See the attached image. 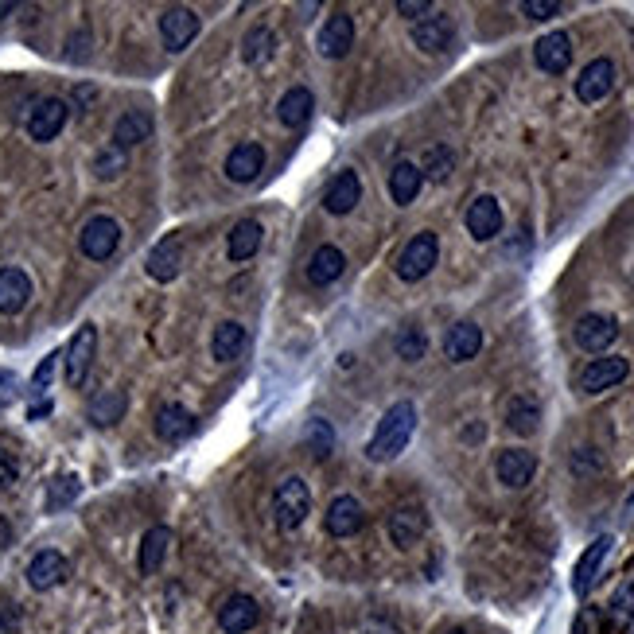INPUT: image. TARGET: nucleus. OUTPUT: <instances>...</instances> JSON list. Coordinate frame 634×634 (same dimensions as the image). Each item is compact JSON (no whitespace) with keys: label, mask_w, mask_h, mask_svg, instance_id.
Listing matches in <instances>:
<instances>
[{"label":"nucleus","mask_w":634,"mask_h":634,"mask_svg":"<svg viewBox=\"0 0 634 634\" xmlns=\"http://www.w3.org/2000/svg\"><path fill=\"white\" fill-rule=\"evenodd\" d=\"M195 432V413H187L183 405H164L160 413H156V436L164 440V444H179V440H187Z\"/></svg>","instance_id":"30"},{"label":"nucleus","mask_w":634,"mask_h":634,"mask_svg":"<svg viewBox=\"0 0 634 634\" xmlns=\"http://www.w3.org/2000/svg\"><path fill=\"white\" fill-rule=\"evenodd\" d=\"M611 86H615V63L611 59H592L576 78V98L584 106H592V102H603L611 94Z\"/></svg>","instance_id":"15"},{"label":"nucleus","mask_w":634,"mask_h":634,"mask_svg":"<svg viewBox=\"0 0 634 634\" xmlns=\"http://www.w3.org/2000/svg\"><path fill=\"white\" fill-rule=\"evenodd\" d=\"M16 475H20V463H16V456L0 448V491H4V487H12V483H16Z\"/></svg>","instance_id":"46"},{"label":"nucleus","mask_w":634,"mask_h":634,"mask_svg":"<svg viewBox=\"0 0 634 634\" xmlns=\"http://www.w3.org/2000/svg\"><path fill=\"white\" fill-rule=\"evenodd\" d=\"M413 43L421 47L424 55H440V51H448V47L456 43V20H452V16H444V12L424 16V20L413 24Z\"/></svg>","instance_id":"7"},{"label":"nucleus","mask_w":634,"mask_h":634,"mask_svg":"<svg viewBox=\"0 0 634 634\" xmlns=\"http://www.w3.org/2000/svg\"><path fill=\"white\" fill-rule=\"evenodd\" d=\"M16 397H20V382H16V374H12V370H0V409H8Z\"/></svg>","instance_id":"45"},{"label":"nucleus","mask_w":634,"mask_h":634,"mask_svg":"<svg viewBox=\"0 0 634 634\" xmlns=\"http://www.w3.org/2000/svg\"><path fill=\"white\" fill-rule=\"evenodd\" d=\"M424 529H428V514H424V506H397L393 514H389V537H393V545L397 549H409V545H417L424 537Z\"/></svg>","instance_id":"18"},{"label":"nucleus","mask_w":634,"mask_h":634,"mask_svg":"<svg viewBox=\"0 0 634 634\" xmlns=\"http://www.w3.org/2000/svg\"><path fill=\"white\" fill-rule=\"evenodd\" d=\"M611 537L603 533V537H596L584 553H580V561H576V572H572V592L576 596H588L592 592V584H596L599 568H603V561H607V553H611Z\"/></svg>","instance_id":"17"},{"label":"nucleus","mask_w":634,"mask_h":634,"mask_svg":"<svg viewBox=\"0 0 634 634\" xmlns=\"http://www.w3.org/2000/svg\"><path fill=\"white\" fill-rule=\"evenodd\" d=\"M343 273H347V257H343L339 246H319L316 253H312V261H308V281L316 284V288L335 284Z\"/></svg>","instance_id":"26"},{"label":"nucleus","mask_w":634,"mask_h":634,"mask_svg":"<svg viewBox=\"0 0 634 634\" xmlns=\"http://www.w3.org/2000/svg\"><path fill=\"white\" fill-rule=\"evenodd\" d=\"M627 514H634V491H631V498H627Z\"/></svg>","instance_id":"49"},{"label":"nucleus","mask_w":634,"mask_h":634,"mask_svg":"<svg viewBox=\"0 0 634 634\" xmlns=\"http://www.w3.org/2000/svg\"><path fill=\"white\" fill-rule=\"evenodd\" d=\"M78 246L82 253L90 257V261H109L117 246H121V226L106 218V214H98V218H90L86 226H82V234H78Z\"/></svg>","instance_id":"5"},{"label":"nucleus","mask_w":634,"mask_h":634,"mask_svg":"<svg viewBox=\"0 0 634 634\" xmlns=\"http://www.w3.org/2000/svg\"><path fill=\"white\" fill-rule=\"evenodd\" d=\"M631 374V362L611 354V358H592L584 370H580V393H603V389L619 386L623 378Z\"/></svg>","instance_id":"9"},{"label":"nucleus","mask_w":634,"mask_h":634,"mask_svg":"<svg viewBox=\"0 0 634 634\" xmlns=\"http://www.w3.org/2000/svg\"><path fill=\"white\" fill-rule=\"evenodd\" d=\"M362 203V179L354 172H339L323 191V211L327 214H351Z\"/></svg>","instance_id":"20"},{"label":"nucleus","mask_w":634,"mask_h":634,"mask_svg":"<svg viewBox=\"0 0 634 634\" xmlns=\"http://www.w3.org/2000/svg\"><path fill=\"white\" fill-rule=\"evenodd\" d=\"M533 59L545 74H564L568 63H572V39L564 32H549L533 43Z\"/></svg>","instance_id":"21"},{"label":"nucleus","mask_w":634,"mask_h":634,"mask_svg":"<svg viewBox=\"0 0 634 634\" xmlns=\"http://www.w3.org/2000/svg\"><path fill=\"white\" fill-rule=\"evenodd\" d=\"M323 526L331 537H354L358 529L366 526V514H362V502L351 498V494H339L331 506H327V518H323Z\"/></svg>","instance_id":"19"},{"label":"nucleus","mask_w":634,"mask_h":634,"mask_svg":"<svg viewBox=\"0 0 634 634\" xmlns=\"http://www.w3.org/2000/svg\"><path fill=\"white\" fill-rule=\"evenodd\" d=\"M421 183H424V176L417 164L397 160L393 172H389V195H393V203H397V207H409V203L421 195Z\"/></svg>","instance_id":"29"},{"label":"nucleus","mask_w":634,"mask_h":634,"mask_svg":"<svg viewBox=\"0 0 634 634\" xmlns=\"http://www.w3.org/2000/svg\"><path fill=\"white\" fill-rule=\"evenodd\" d=\"M199 36V16L191 12V8H168L164 16H160V39H164V47L176 55V51H187L191 47V39Z\"/></svg>","instance_id":"10"},{"label":"nucleus","mask_w":634,"mask_h":634,"mask_svg":"<svg viewBox=\"0 0 634 634\" xmlns=\"http://www.w3.org/2000/svg\"><path fill=\"white\" fill-rule=\"evenodd\" d=\"M55 362H59V354H47V358L39 362L36 378H32V389H36V393H47L51 378H55Z\"/></svg>","instance_id":"43"},{"label":"nucleus","mask_w":634,"mask_h":634,"mask_svg":"<svg viewBox=\"0 0 634 634\" xmlns=\"http://www.w3.org/2000/svg\"><path fill=\"white\" fill-rule=\"evenodd\" d=\"M572 339H576V347H580V351L599 354V351H607V347L619 339V323H615L611 316L588 312V316H580L576 331H572Z\"/></svg>","instance_id":"11"},{"label":"nucleus","mask_w":634,"mask_h":634,"mask_svg":"<svg viewBox=\"0 0 634 634\" xmlns=\"http://www.w3.org/2000/svg\"><path fill=\"white\" fill-rule=\"evenodd\" d=\"M94 351H98V327L94 323H82L67 343L63 354V374H67V386H82L90 378V366H94Z\"/></svg>","instance_id":"4"},{"label":"nucleus","mask_w":634,"mask_h":634,"mask_svg":"<svg viewBox=\"0 0 634 634\" xmlns=\"http://www.w3.org/2000/svg\"><path fill=\"white\" fill-rule=\"evenodd\" d=\"M28 300H32V277L24 269H12V265L0 269V312L16 316L28 308Z\"/></svg>","instance_id":"22"},{"label":"nucleus","mask_w":634,"mask_h":634,"mask_svg":"<svg viewBox=\"0 0 634 634\" xmlns=\"http://www.w3.org/2000/svg\"><path fill=\"white\" fill-rule=\"evenodd\" d=\"M168 549H172V529H168V526H152V529H148V533L141 537V557H137L141 576H156V572L164 568Z\"/></svg>","instance_id":"27"},{"label":"nucleus","mask_w":634,"mask_h":634,"mask_svg":"<svg viewBox=\"0 0 634 634\" xmlns=\"http://www.w3.org/2000/svg\"><path fill=\"white\" fill-rule=\"evenodd\" d=\"M144 269H148L152 281H160V284L176 281L179 269H183V242H179V238H164L160 246L148 253Z\"/></svg>","instance_id":"23"},{"label":"nucleus","mask_w":634,"mask_h":634,"mask_svg":"<svg viewBox=\"0 0 634 634\" xmlns=\"http://www.w3.org/2000/svg\"><path fill=\"white\" fill-rule=\"evenodd\" d=\"M261 168H265V148L261 144H238L230 156H226V179L230 183H253V179L261 176Z\"/></svg>","instance_id":"24"},{"label":"nucleus","mask_w":634,"mask_h":634,"mask_svg":"<svg viewBox=\"0 0 634 634\" xmlns=\"http://www.w3.org/2000/svg\"><path fill=\"white\" fill-rule=\"evenodd\" d=\"M78 494H82L78 475H59V479H51V487H47V510H51V514L67 510Z\"/></svg>","instance_id":"37"},{"label":"nucleus","mask_w":634,"mask_h":634,"mask_svg":"<svg viewBox=\"0 0 634 634\" xmlns=\"http://www.w3.org/2000/svg\"><path fill=\"white\" fill-rule=\"evenodd\" d=\"M257 249H261V222H257V218H242V222L230 230L226 253H230V261H249Z\"/></svg>","instance_id":"34"},{"label":"nucleus","mask_w":634,"mask_h":634,"mask_svg":"<svg viewBox=\"0 0 634 634\" xmlns=\"http://www.w3.org/2000/svg\"><path fill=\"white\" fill-rule=\"evenodd\" d=\"M308 514H312V491H308V483L300 475L281 479L277 491H273V518H277V526L284 533H292V529H300L308 522Z\"/></svg>","instance_id":"2"},{"label":"nucleus","mask_w":634,"mask_h":634,"mask_svg":"<svg viewBox=\"0 0 634 634\" xmlns=\"http://www.w3.org/2000/svg\"><path fill=\"white\" fill-rule=\"evenodd\" d=\"M125 172V152L117 144H106L98 156H94V176L98 179H117Z\"/></svg>","instance_id":"41"},{"label":"nucleus","mask_w":634,"mask_h":634,"mask_svg":"<svg viewBox=\"0 0 634 634\" xmlns=\"http://www.w3.org/2000/svg\"><path fill=\"white\" fill-rule=\"evenodd\" d=\"M506 424H510V432H518V436H529V432H537V424H541V405L533 401V397H514L510 405H506Z\"/></svg>","instance_id":"35"},{"label":"nucleus","mask_w":634,"mask_h":634,"mask_svg":"<svg viewBox=\"0 0 634 634\" xmlns=\"http://www.w3.org/2000/svg\"><path fill=\"white\" fill-rule=\"evenodd\" d=\"M448 634H467V631H448Z\"/></svg>","instance_id":"50"},{"label":"nucleus","mask_w":634,"mask_h":634,"mask_svg":"<svg viewBox=\"0 0 634 634\" xmlns=\"http://www.w3.org/2000/svg\"><path fill=\"white\" fill-rule=\"evenodd\" d=\"M393 351H397V358H405V362H421L424 351H428V339H424L421 327H401L393 335Z\"/></svg>","instance_id":"38"},{"label":"nucleus","mask_w":634,"mask_h":634,"mask_svg":"<svg viewBox=\"0 0 634 634\" xmlns=\"http://www.w3.org/2000/svg\"><path fill=\"white\" fill-rule=\"evenodd\" d=\"M67 102L63 98H43V102H36V109L28 113V137L39 144L55 141L59 133H63V125H67Z\"/></svg>","instance_id":"8"},{"label":"nucleus","mask_w":634,"mask_h":634,"mask_svg":"<svg viewBox=\"0 0 634 634\" xmlns=\"http://www.w3.org/2000/svg\"><path fill=\"white\" fill-rule=\"evenodd\" d=\"M319 55L323 59H343L347 51L354 47V20L347 12H331L327 16V24L319 28V39H316Z\"/></svg>","instance_id":"14"},{"label":"nucleus","mask_w":634,"mask_h":634,"mask_svg":"<svg viewBox=\"0 0 634 634\" xmlns=\"http://www.w3.org/2000/svg\"><path fill=\"white\" fill-rule=\"evenodd\" d=\"M152 137V117L144 113V109H129V113H121V121L113 125V144L121 148V152H129L133 144H141Z\"/></svg>","instance_id":"32"},{"label":"nucleus","mask_w":634,"mask_h":634,"mask_svg":"<svg viewBox=\"0 0 634 634\" xmlns=\"http://www.w3.org/2000/svg\"><path fill=\"white\" fill-rule=\"evenodd\" d=\"M12 12H16V4H12V0H0V20L12 16Z\"/></svg>","instance_id":"48"},{"label":"nucleus","mask_w":634,"mask_h":634,"mask_svg":"<svg viewBox=\"0 0 634 634\" xmlns=\"http://www.w3.org/2000/svg\"><path fill=\"white\" fill-rule=\"evenodd\" d=\"M125 409H129V397H125V389H102L94 401H90V421L98 424V428H109V424H117L125 417Z\"/></svg>","instance_id":"33"},{"label":"nucleus","mask_w":634,"mask_h":634,"mask_svg":"<svg viewBox=\"0 0 634 634\" xmlns=\"http://www.w3.org/2000/svg\"><path fill=\"white\" fill-rule=\"evenodd\" d=\"M467 234L475 238V242H491L502 234V207H498V199L494 195H479L471 207H467Z\"/></svg>","instance_id":"16"},{"label":"nucleus","mask_w":634,"mask_h":634,"mask_svg":"<svg viewBox=\"0 0 634 634\" xmlns=\"http://www.w3.org/2000/svg\"><path fill=\"white\" fill-rule=\"evenodd\" d=\"M397 12L409 16V20H421V16L432 12V4H428V0H397Z\"/></svg>","instance_id":"47"},{"label":"nucleus","mask_w":634,"mask_h":634,"mask_svg":"<svg viewBox=\"0 0 634 634\" xmlns=\"http://www.w3.org/2000/svg\"><path fill=\"white\" fill-rule=\"evenodd\" d=\"M615 619L619 623H631L634 619V584L619 588V596H615Z\"/></svg>","instance_id":"44"},{"label":"nucleus","mask_w":634,"mask_h":634,"mask_svg":"<svg viewBox=\"0 0 634 634\" xmlns=\"http://www.w3.org/2000/svg\"><path fill=\"white\" fill-rule=\"evenodd\" d=\"M312 113H316V98H312V90H308V86H292V90H284V98L277 102V117H281V125H288V129L308 125V121H312Z\"/></svg>","instance_id":"25"},{"label":"nucleus","mask_w":634,"mask_h":634,"mask_svg":"<svg viewBox=\"0 0 634 634\" xmlns=\"http://www.w3.org/2000/svg\"><path fill=\"white\" fill-rule=\"evenodd\" d=\"M273 43H277V36H273L269 28H249L246 39H242V59H246L249 67L265 63V59L273 55Z\"/></svg>","instance_id":"36"},{"label":"nucleus","mask_w":634,"mask_h":634,"mask_svg":"<svg viewBox=\"0 0 634 634\" xmlns=\"http://www.w3.org/2000/svg\"><path fill=\"white\" fill-rule=\"evenodd\" d=\"M304 444L312 448V456H331V448H335V428L323 421V417H312L308 428H304Z\"/></svg>","instance_id":"39"},{"label":"nucleus","mask_w":634,"mask_h":634,"mask_svg":"<svg viewBox=\"0 0 634 634\" xmlns=\"http://www.w3.org/2000/svg\"><path fill=\"white\" fill-rule=\"evenodd\" d=\"M494 475H498L502 487L522 491L537 475V456L526 452V448H506V452H498V459H494Z\"/></svg>","instance_id":"6"},{"label":"nucleus","mask_w":634,"mask_h":634,"mask_svg":"<svg viewBox=\"0 0 634 634\" xmlns=\"http://www.w3.org/2000/svg\"><path fill=\"white\" fill-rule=\"evenodd\" d=\"M452 168H456V156H452V148L436 144V148H428V152H424V172H421V176L436 179V183H444V179L452 176Z\"/></svg>","instance_id":"40"},{"label":"nucleus","mask_w":634,"mask_h":634,"mask_svg":"<svg viewBox=\"0 0 634 634\" xmlns=\"http://www.w3.org/2000/svg\"><path fill=\"white\" fill-rule=\"evenodd\" d=\"M67 576H71V561H67L59 549H43V553H36L32 564H28V584H32L36 592L59 588Z\"/></svg>","instance_id":"13"},{"label":"nucleus","mask_w":634,"mask_h":634,"mask_svg":"<svg viewBox=\"0 0 634 634\" xmlns=\"http://www.w3.org/2000/svg\"><path fill=\"white\" fill-rule=\"evenodd\" d=\"M436 261H440V238L432 234V230H421L409 246L401 249V257H397V277L401 281H424L432 269H436Z\"/></svg>","instance_id":"3"},{"label":"nucleus","mask_w":634,"mask_h":634,"mask_svg":"<svg viewBox=\"0 0 634 634\" xmlns=\"http://www.w3.org/2000/svg\"><path fill=\"white\" fill-rule=\"evenodd\" d=\"M246 327L238 323V319H226V323H218L211 335V354L218 362H234L238 354L246 351Z\"/></svg>","instance_id":"31"},{"label":"nucleus","mask_w":634,"mask_h":634,"mask_svg":"<svg viewBox=\"0 0 634 634\" xmlns=\"http://www.w3.org/2000/svg\"><path fill=\"white\" fill-rule=\"evenodd\" d=\"M522 8V16H529V20H553V16H561V0H522L518 4Z\"/></svg>","instance_id":"42"},{"label":"nucleus","mask_w":634,"mask_h":634,"mask_svg":"<svg viewBox=\"0 0 634 634\" xmlns=\"http://www.w3.org/2000/svg\"><path fill=\"white\" fill-rule=\"evenodd\" d=\"M413 432H417V405H413V401H393V405L386 409V417H382L378 428H374L370 444H366V456L374 459V463L397 459L405 448H409Z\"/></svg>","instance_id":"1"},{"label":"nucleus","mask_w":634,"mask_h":634,"mask_svg":"<svg viewBox=\"0 0 634 634\" xmlns=\"http://www.w3.org/2000/svg\"><path fill=\"white\" fill-rule=\"evenodd\" d=\"M257 623H261V607H257V599L246 596V592L226 596V603L218 607V627L226 634H249Z\"/></svg>","instance_id":"12"},{"label":"nucleus","mask_w":634,"mask_h":634,"mask_svg":"<svg viewBox=\"0 0 634 634\" xmlns=\"http://www.w3.org/2000/svg\"><path fill=\"white\" fill-rule=\"evenodd\" d=\"M483 351V331L475 327V323H456V327H448V335H444V354L452 358V362H471L475 354Z\"/></svg>","instance_id":"28"}]
</instances>
